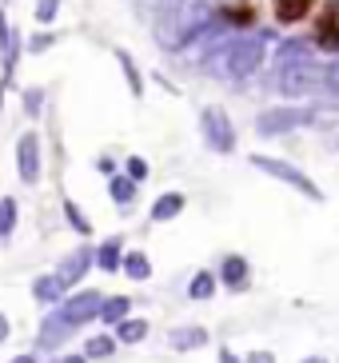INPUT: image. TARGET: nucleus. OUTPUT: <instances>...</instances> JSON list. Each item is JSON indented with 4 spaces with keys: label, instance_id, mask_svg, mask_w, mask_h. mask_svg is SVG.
<instances>
[{
    "label": "nucleus",
    "instance_id": "nucleus-23",
    "mask_svg": "<svg viewBox=\"0 0 339 363\" xmlns=\"http://www.w3.org/2000/svg\"><path fill=\"white\" fill-rule=\"evenodd\" d=\"M116 65H120V72H124V80H128V88H132V96H144V76H140V68H136V60L124 52V48H116Z\"/></svg>",
    "mask_w": 339,
    "mask_h": 363
},
{
    "label": "nucleus",
    "instance_id": "nucleus-7",
    "mask_svg": "<svg viewBox=\"0 0 339 363\" xmlns=\"http://www.w3.org/2000/svg\"><path fill=\"white\" fill-rule=\"evenodd\" d=\"M308 120H311L308 108H267V112L255 116V128L264 132V136H276V132H291L299 124H308Z\"/></svg>",
    "mask_w": 339,
    "mask_h": 363
},
{
    "label": "nucleus",
    "instance_id": "nucleus-34",
    "mask_svg": "<svg viewBox=\"0 0 339 363\" xmlns=\"http://www.w3.org/2000/svg\"><path fill=\"white\" fill-rule=\"evenodd\" d=\"M112 168H116V164H112V156H100V172H108V176H116Z\"/></svg>",
    "mask_w": 339,
    "mask_h": 363
},
{
    "label": "nucleus",
    "instance_id": "nucleus-32",
    "mask_svg": "<svg viewBox=\"0 0 339 363\" xmlns=\"http://www.w3.org/2000/svg\"><path fill=\"white\" fill-rule=\"evenodd\" d=\"M9 44H12V28H9V16L0 12V56L9 52Z\"/></svg>",
    "mask_w": 339,
    "mask_h": 363
},
{
    "label": "nucleus",
    "instance_id": "nucleus-15",
    "mask_svg": "<svg viewBox=\"0 0 339 363\" xmlns=\"http://www.w3.org/2000/svg\"><path fill=\"white\" fill-rule=\"evenodd\" d=\"M120 259H124V240L120 235H108L104 244L96 247V267L100 272H120Z\"/></svg>",
    "mask_w": 339,
    "mask_h": 363
},
{
    "label": "nucleus",
    "instance_id": "nucleus-3",
    "mask_svg": "<svg viewBox=\"0 0 339 363\" xmlns=\"http://www.w3.org/2000/svg\"><path fill=\"white\" fill-rule=\"evenodd\" d=\"M252 168L267 172V176H272V180H279V184H291V188H296L299 196H308V200H316V203L323 200V192H319V184H311L308 176H304V172L296 168V164L279 160V156H264V152L255 156V152H252Z\"/></svg>",
    "mask_w": 339,
    "mask_h": 363
},
{
    "label": "nucleus",
    "instance_id": "nucleus-26",
    "mask_svg": "<svg viewBox=\"0 0 339 363\" xmlns=\"http://www.w3.org/2000/svg\"><path fill=\"white\" fill-rule=\"evenodd\" d=\"M112 352H116V340H112V335H92V340L84 343L88 359H108Z\"/></svg>",
    "mask_w": 339,
    "mask_h": 363
},
{
    "label": "nucleus",
    "instance_id": "nucleus-37",
    "mask_svg": "<svg viewBox=\"0 0 339 363\" xmlns=\"http://www.w3.org/2000/svg\"><path fill=\"white\" fill-rule=\"evenodd\" d=\"M9 340V320H4V315H0V343Z\"/></svg>",
    "mask_w": 339,
    "mask_h": 363
},
{
    "label": "nucleus",
    "instance_id": "nucleus-10",
    "mask_svg": "<svg viewBox=\"0 0 339 363\" xmlns=\"http://www.w3.org/2000/svg\"><path fill=\"white\" fill-rule=\"evenodd\" d=\"M223 28H255L260 21V4L255 0H220V9H216Z\"/></svg>",
    "mask_w": 339,
    "mask_h": 363
},
{
    "label": "nucleus",
    "instance_id": "nucleus-12",
    "mask_svg": "<svg viewBox=\"0 0 339 363\" xmlns=\"http://www.w3.org/2000/svg\"><path fill=\"white\" fill-rule=\"evenodd\" d=\"M319 0H272V16H276V24H304L316 12Z\"/></svg>",
    "mask_w": 339,
    "mask_h": 363
},
{
    "label": "nucleus",
    "instance_id": "nucleus-36",
    "mask_svg": "<svg viewBox=\"0 0 339 363\" xmlns=\"http://www.w3.org/2000/svg\"><path fill=\"white\" fill-rule=\"evenodd\" d=\"M220 363H240V359H235V352H228V347H223V352H220Z\"/></svg>",
    "mask_w": 339,
    "mask_h": 363
},
{
    "label": "nucleus",
    "instance_id": "nucleus-27",
    "mask_svg": "<svg viewBox=\"0 0 339 363\" xmlns=\"http://www.w3.org/2000/svg\"><path fill=\"white\" fill-rule=\"evenodd\" d=\"M64 216H68V224H72L80 235L92 232V228H88V220H84V212H80V208H76V200H68V196H64Z\"/></svg>",
    "mask_w": 339,
    "mask_h": 363
},
{
    "label": "nucleus",
    "instance_id": "nucleus-21",
    "mask_svg": "<svg viewBox=\"0 0 339 363\" xmlns=\"http://www.w3.org/2000/svg\"><path fill=\"white\" fill-rule=\"evenodd\" d=\"M124 315H132V299H128V296H104V303H100V315H96V320H104V323H112V328H116Z\"/></svg>",
    "mask_w": 339,
    "mask_h": 363
},
{
    "label": "nucleus",
    "instance_id": "nucleus-33",
    "mask_svg": "<svg viewBox=\"0 0 339 363\" xmlns=\"http://www.w3.org/2000/svg\"><path fill=\"white\" fill-rule=\"evenodd\" d=\"M240 363H276V355L272 352H252L248 359H240Z\"/></svg>",
    "mask_w": 339,
    "mask_h": 363
},
{
    "label": "nucleus",
    "instance_id": "nucleus-38",
    "mask_svg": "<svg viewBox=\"0 0 339 363\" xmlns=\"http://www.w3.org/2000/svg\"><path fill=\"white\" fill-rule=\"evenodd\" d=\"M12 363H36V355H28V352H24V355H16Z\"/></svg>",
    "mask_w": 339,
    "mask_h": 363
},
{
    "label": "nucleus",
    "instance_id": "nucleus-40",
    "mask_svg": "<svg viewBox=\"0 0 339 363\" xmlns=\"http://www.w3.org/2000/svg\"><path fill=\"white\" fill-rule=\"evenodd\" d=\"M335 148H339V136H335Z\"/></svg>",
    "mask_w": 339,
    "mask_h": 363
},
{
    "label": "nucleus",
    "instance_id": "nucleus-17",
    "mask_svg": "<svg viewBox=\"0 0 339 363\" xmlns=\"http://www.w3.org/2000/svg\"><path fill=\"white\" fill-rule=\"evenodd\" d=\"M296 60H316V44L311 40H284L276 48V65H296Z\"/></svg>",
    "mask_w": 339,
    "mask_h": 363
},
{
    "label": "nucleus",
    "instance_id": "nucleus-2",
    "mask_svg": "<svg viewBox=\"0 0 339 363\" xmlns=\"http://www.w3.org/2000/svg\"><path fill=\"white\" fill-rule=\"evenodd\" d=\"M267 56V40L264 36H235V40H228L220 48V65L228 76H235V80H244V76H252L255 68L264 65Z\"/></svg>",
    "mask_w": 339,
    "mask_h": 363
},
{
    "label": "nucleus",
    "instance_id": "nucleus-19",
    "mask_svg": "<svg viewBox=\"0 0 339 363\" xmlns=\"http://www.w3.org/2000/svg\"><path fill=\"white\" fill-rule=\"evenodd\" d=\"M120 272H124L128 279H136V284H148V279H152V259L144 256V252H124Z\"/></svg>",
    "mask_w": 339,
    "mask_h": 363
},
{
    "label": "nucleus",
    "instance_id": "nucleus-39",
    "mask_svg": "<svg viewBox=\"0 0 339 363\" xmlns=\"http://www.w3.org/2000/svg\"><path fill=\"white\" fill-rule=\"evenodd\" d=\"M304 363H331V359H323V355H308Z\"/></svg>",
    "mask_w": 339,
    "mask_h": 363
},
{
    "label": "nucleus",
    "instance_id": "nucleus-41",
    "mask_svg": "<svg viewBox=\"0 0 339 363\" xmlns=\"http://www.w3.org/2000/svg\"><path fill=\"white\" fill-rule=\"evenodd\" d=\"M4 4H9V0H4Z\"/></svg>",
    "mask_w": 339,
    "mask_h": 363
},
{
    "label": "nucleus",
    "instance_id": "nucleus-22",
    "mask_svg": "<svg viewBox=\"0 0 339 363\" xmlns=\"http://www.w3.org/2000/svg\"><path fill=\"white\" fill-rule=\"evenodd\" d=\"M108 192H112V200L120 203V212H128V208H132V200H136V180H132V176H112V180H108Z\"/></svg>",
    "mask_w": 339,
    "mask_h": 363
},
{
    "label": "nucleus",
    "instance_id": "nucleus-20",
    "mask_svg": "<svg viewBox=\"0 0 339 363\" xmlns=\"http://www.w3.org/2000/svg\"><path fill=\"white\" fill-rule=\"evenodd\" d=\"M148 320H140V315H124L116 323V343H144L148 340Z\"/></svg>",
    "mask_w": 339,
    "mask_h": 363
},
{
    "label": "nucleus",
    "instance_id": "nucleus-6",
    "mask_svg": "<svg viewBox=\"0 0 339 363\" xmlns=\"http://www.w3.org/2000/svg\"><path fill=\"white\" fill-rule=\"evenodd\" d=\"M16 176L21 184H40V136L36 132H21L16 140Z\"/></svg>",
    "mask_w": 339,
    "mask_h": 363
},
{
    "label": "nucleus",
    "instance_id": "nucleus-11",
    "mask_svg": "<svg viewBox=\"0 0 339 363\" xmlns=\"http://www.w3.org/2000/svg\"><path fill=\"white\" fill-rule=\"evenodd\" d=\"M223 284L228 291H244L248 288V279H252V267H248V259L244 256H223V264H220V276H216Z\"/></svg>",
    "mask_w": 339,
    "mask_h": 363
},
{
    "label": "nucleus",
    "instance_id": "nucleus-5",
    "mask_svg": "<svg viewBox=\"0 0 339 363\" xmlns=\"http://www.w3.org/2000/svg\"><path fill=\"white\" fill-rule=\"evenodd\" d=\"M100 303H104V296L100 291H76V296H64L56 308H60V315L72 328H84L88 320H96L100 315Z\"/></svg>",
    "mask_w": 339,
    "mask_h": 363
},
{
    "label": "nucleus",
    "instance_id": "nucleus-35",
    "mask_svg": "<svg viewBox=\"0 0 339 363\" xmlns=\"http://www.w3.org/2000/svg\"><path fill=\"white\" fill-rule=\"evenodd\" d=\"M56 363H88V355H64V359H56Z\"/></svg>",
    "mask_w": 339,
    "mask_h": 363
},
{
    "label": "nucleus",
    "instance_id": "nucleus-25",
    "mask_svg": "<svg viewBox=\"0 0 339 363\" xmlns=\"http://www.w3.org/2000/svg\"><path fill=\"white\" fill-rule=\"evenodd\" d=\"M16 200L12 196H0V240H12V232H16Z\"/></svg>",
    "mask_w": 339,
    "mask_h": 363
},
{
    "label": "nucleus",
    "instance_id": "nucleus-13",
    "mask_svg": "<svg viewBox=\"0 0 339 363\" xmlns=\"http://www.w3.org/2000/svg\"><path fill=\"white\" fill-rule=\"evenodd\" d=\"M184 203H188V196H184V192L156 196V203H152V220H156V224H168V220H176V216L184 212Z\"/></svg>",
    "mask_w": 339,
    "mask_h": 363
},
{
    "label": "nucleus",
    "instance_id": "nucleus-1",
    "mask_svg": "<svg viewBox=\"0 0 339 363\" xmlns=\"http://www.w3.org/2000/svg\"><path fill=\"white\" fill-rule=\"evenodd\" d=\"M276 92L287 100L323 92V65L319 60H296V65H276Z\"/></svg>",
    "mask_w": 339,
    "mask_h": 363
},
{
    "label": "nucleus",
    "instance_id": "nucleus-28",
    "mask_svg": "<svg viewBox=\"0 0 339 363\" xmlns=\"http://www.w3.org/2000/svg\"><path fill=\"white\" fill-rule=\"evenodd\" d=\"M56 12H60V0H36V24H48L56 21Z\"/></svg>",
    "mask_w": 339,
    "mask_h": 363
},
{
    "label": "nucleus",
    "instance_id": "nucleus-9",
    "mask_svg": "<svg viewBox=\"0 0 339 363\" xmlns=\"http://www.w3.org/2000/svg\"><path fill=\"white\" fill-rule=\"evenodd\" d=\"M92 264H96V252L84 244V247H76V252H68V256L60 259V267H56L52 276L60 279L64 291H68V288H76V284H80V279L88 276V267H92Z\"/></svg>",
    "mask_w": 339,
    "mask_h": 363
},
{
    "label": "nucleus",
    "instance_id": "nucleus-18",
    "mask_svg": "<svg viewBox=\"0 0 339 363\" xmlns=\"http://www.w3.org/2000/svg\"><path fill=\"white\" fill-rule=\"evenodd\" d=\"M168 343L176 352H200L204 343H208V331L204 328H176V331H168Z\"/></svg>",
    "mask_w": 339,
    "mask_h": 363
},
{
    "label": "nucleus",
    "instance_id": "nucleus-16",
    "mask_svg": "<svg viewBox=\"0 0 339 363\" xmlns=\"http://www.w3.org/2000/svg\"><path fill=\"white\" fill-rule=\"evenodd\" d=\"M68 335H72V323L64 320V315H60V308H56L52 315L44 320V328H40V347H56V343H60V340H68Z\"/></svg>",
    "mask_w": 339,
    "mask_h": 363
},
{
    "label": "nucleus",
    "instance_id": "nucleus-30",
    "mask_svg": "<svg viewBox=\"0 0 339 363\" xmlns=\"http://www.w3.org/2000/svg\"><path fill=\"white\" fill-rule=\"evenodd\" d=\"M52 44H56V33H36V36L28 40V52H32V56H40V52H48Z\"/></svg>",
    "mask_w": 339,
    "mask_h": 363
},
{
    "label": "nucleus",
    "instance_id": "nucleus-8",
    "mask_svg": "<svg viewBox=\"0 0 339 363\" xmlns=\"http://www.w3.org/2000/svg\"><path fill=\"white\" fill-rule=\"evenodd\" d=\"M311 44H316L319 52H335L339 56V0H328V4L319 9Z\"/></svg>",
    "mask_w": 339,
    "mask_h": 363
},
{
    "label": "nucleus",
    "instance_id": "nucleus-29",
    "mask_svg": "<svg viewBox=\"0 0 339 363\" xmlns=\"http://www.w3.org/2000/svg\"><path fill=\"white\" fill-rule=\"evenodd\" d=\"M124 172H128L136 184H144V180H148V160H144V156H128Z\"/></svg>",
    "mask_w": 339,
    "mask_h": 363
},
{
    "label": "nucleus",
    "instance_id": "nucleus-31",
    "mask_svg": "<svg viewBox=\"0 0 339 363\" xmlns=\"http://www.w3.org/2000/svg\"><path fill=\"white\" fill-rule=\"evenodd\" d=\"M40 104H44L40 88H24V112H28V116H40Z\"/></svg>",
    "mask_w": 339,
    "mask_h": 363
},
{
    "label": "nucleus",
    "instance_id": "nucleus-14",
    "mask_svg": "<svg viewBox=\"0 0 339 363\" xmlns=\"http://www.w3.org/2000/svg\"><path fill=\"white\" fill-rule=\"evenodd\" d=\"M64 296H68V291H64V284L56 276H36L32 279V299H40L44 308H56Z\"/></svg>",
    "mask_w": 339,
    "mask_h": 363
},
{
    "label": "nucleus",
    "instance_id": "nucleus-24",
    "mask_svg": "<svg viewBox=\"0 0 339 363\" xmlns=\"http://www.w3.org/2000/svg\"><path fill=\"white\" fill-rule=\"evenodd\" d=\"M216 284H220V279H216L212 272H196L191 284H188V296L191 299H212L216 296Z\"/></svg>",
    "mask_w": 339,
    "mask_h": 363
},
{
    "label": "nucleus",
    "instance_id": "nucleus-4",
    "mask_svg": "<svg viewBox=\"0 0 339 363\" xmlns=\"http://www.w3.org/2000/svg\"><path fill=\"white\" fill-rule=\"evenodd\" d=\"M200 136L208 140L212 152H223V156L235 152V128H232V116L223 108H204L200 112Z\"/></svg>",
    "mask_w": 339,
    "mask_h": 363
}]
</instances>
